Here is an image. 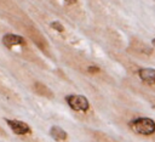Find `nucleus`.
Masks as SVG:
<instances>
[{"instance_id":"0eeeda50","label":"nucleus","mask_w":155,"mask_h":142,"mask_svg":"<svg viewBox=\"0 0 155 142\" xmlns=\"http://www.w3.org/2000/svg\"><path fill=\"white\" fill-rule=\"evenodd\" d=\"M130 127L134 130L136 134L143 136H150L155 134V121L148 117H138L128 123Z\"/></svg>"},{"instance_id":"f03ea898","label":"nucleus","mask_w":155,"mask_h":142,"mask_svg":"<svg viewBox=\"0 0 155 142\" xmlns=\"http://www.w3.org/2000/svg\"><path fill=\"white\" fill-rule=\"evenodd\" d=\"M1 44L13 57L28 62L41 69H50V63L41 57L35 45L24 35L12 32L5 33L1 36Z\"/></svg>"},{"instance_id":"1a4fd4ad","label":"nucleus","mask_w":155,"mask_h":142,"mask_svg":"<svg viewBox=\"0 0 155 142\" xmlns=\"http://www.w3.org/2000/svg\"><path fill=\"white\" fill-rule=\"evenodd\" d=\"M27 86L31 92H34L35 95H38L42 98H47V100H53L54 98V92L52 91V89L39 79L33 78L30 80V83H28Z\"/></svg>"},{"instance_id":"ddd939ff","label":"nucleus","mask_w":155,"mask_h":142,"mask_svg":"<svg viewBox=\"0 0 155 142\" xmlns=\"http://www.w3.org/2000/svg\"><path fill=\"white\" fill-rule=\"evenodd\" d=\"M151 45L155 47V38H154V39H151Z\"/></svg>"},{"instance_id":"20e7f679","label":"nucleus","mask_w":155,"mask_h":142,"mask_svg":"<svg viewBox=\"0 0 155 142\" xmlns=\"http://www.w3.org/2000/svg\"><path fill=\"white\" fill-rule=\"evenodd\" d=\"M57 49L59 51V59L70 69L91 78H101L104 75L102 68L98 64L93 63L84 55L78 52L71 45L62 44L57 45Z\"/></svg>"},{"instance_id":"6e6552de","label":"nucleus","mask_w":155,"mask_h":142,"mask_svg":"<svg viewBox=\"0 0 155 142\" xmlns=\"http://www.w3.org/2000/svg\"><path fill=\"white\" fill-rule=\"evenodd\" d=\"M5 123L6 125L10 127V130L16 135V136H21V137H28V136H33L34 131L31 129V126L19 119H8L5 118Z\"/></svg>"},{"instance_id":"9b49d317","label":"nucleus","mask_w":155,"mask_h":142,"mask_svg":"<svg viewBox=\"0 0 155 142\" xmlns=\"http://www.w3.org/2000/svg\"><path fill=\"white\" fill-rule=\"evenodd\" d=\"M48 134H50L51 138L54 140L56 142H68V140H69L68 132L59 125H52L48 130Z\"/></svg>"},{"instance_id":"423d86ee","label":"nucleus","mask_w":155,"mask_h":142,"mask_svg":"<svg viewBox=\"0 0 155 142\" xmlns=\"http://www.w3.org/2000/svg\"><path fill=\"white\" fill-rule=\"evenodd\" d=\"M65 104L68 108L76 115V118H84L87 117L90 110H91V104L90 101L86 96L80 95V93H69L64 97Z\"/></svg>"},{"instance_id":"9d476101","label":"nucleus","mask_w":155,"mask_h":142,"mask_svg":"<svg viewBox=\"0 0 155 142\" xmlns=\"http://www.w3.org/2000/svg\"><path fill=\"white\" fill-rule=\"evenodd\" d=\"M0 95H1L2 97H5L6 100H8L10 102H12V103H21V97H19V95H18L12 87H10V86L5 83V80L2 79L1 75H0Z\"/></svg>"},{"instance_id":"f8f14e48","label":"nucleus","mask_w":155,"mask_h":142,"mask_svg":"<svg viewBox=\"0 0 155 142\" xmlns=\"http://www.w3.org/2000/svg\"><path fill=\"white\" fill-rule=\"evenodd\" d=\"M138 75L142 81H144L148 85H154L155 84V68L150 67H144L138 69Z\"/></svg>"},{"instance_id":"39448f33","label":"nucleus","mask_w":155,"mask_h":142,"mask_svg":"<svg viewBox=\"0 0 155 142\" xmlns=\"http://www.w3.org/2000/svg\"><path fill=\"white\" fill-rule=\"evenodd\" d=\"M47 2L59 15L67 17L69 22H81L85 19V11L80 0H47Z\"/></svg>"},{"instance_id":"f257e3e1","label":"nucleus","mask_w":155,"mask_h":142,"mask_svg":"<svg viewBox=\"0 0 155 142\" xmlns=\"http://www.w3.org/2000/svg\"><path fill=\"white\" fill-rule=\"evenodd\" d=\"M0 18L29 39L44 57L53 62L56 61V55L48 38L34 21L29 11L22 8L17 0H0Z\"/></svg>"},{"instance_id":"7ed1b4c3","label":"nucleus","mask_w":155,"mask_h":142,"mask_svg":"<svg viewBox=\"0 0 155 142\" xmlns=\"http://www.w3.org/2000/svg\"><path fill=\"white\" fill-rule=\"evenodd\" d=\"M28 11L35 19V22L40 25V28L46 29L48 32V35L57 41V45H74L75 41L73 38V33L58 17L53 16L52 12H47L36 5H30Z\"/></svg>"}]
</instances>
